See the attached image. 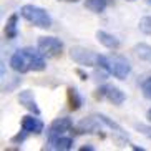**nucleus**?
Segmentation results:
<instances>
[{
	"instance_id": "ddd939ff",
	"label": "nucleus",
	"mask_w": 151,
	"mask_h": 151,
	"mask_svg": "<svg viewBox=\"0 0 151 151\" xmlns=\"http://www.w3.org/2000/svg\"><path fill=\"white\" fill-rule=\"evenodd\" d=\"M18 15L17 14H12L9 17V20H7V23H5V37L9 38V40H14V38H17L18 35Z\"/></svg>"
},
{
	"instance_id": "dca6fc26",
	"label": "nucleus",
	"mask_w": 151,
	"mask_h": 151,
	"mask_svg": "<svg viewBox=\"0 0 151 151\" xmlns=\"http://www.w3.org/2000/svg\"><path fill=\"white\" fill-rule=\"evenodd\" d=\"M138 27L143 33H146V35H151V17H143L138 23Z\"/></svg>"
},
{
	"instance_id": "6e6552de",
	"label": "nucleus",
	"mask_w": 151,
	"mask_h": 151,
	"mask_svg": "<svg viewBox=\"0 0 151 151\" xmlns=\"http://www.w3.org/2000/svg\"><path fill=\"white\" fill-rule=\"evenodd\" d=\"M37 116V115H35ZM33 115H27L23 116L22 121H20V124H22V129L23 131H27L28 134H40L42 131H43L45 124L42 120H38V118H35Z\"/></svg>"
},
{
	"instance_id": "f257e3e1",
	"label": "nucleus",
	"mask_w": 151,
	"mask_h": 151,
	"mask_svg": "<svg viewBox=\"0 0 151 151\" xmlns=\"http://www.w3.org/2000/svg\"><path fill=\"white\" fill-rule=\"evenodd\" d=\"M10 67L17 73H28V71H42L45 70L47 63L42 52L33 48H20L10 58Z\"/></svg>"
},
{
	"instance_id": "f03ea898",
	"label": "nucleus",
	"mask_w": 151,
	"mask_h": 151,
	"mask_svg": "<svg viewBox=\"0 0 151 151\" xmlns=\"http://www.w3.org/2000/svg\"><path fill=\"white\" fill-rule=\"evenodd\" d=\"M98 67L103 68L105 71H108L110 75H113L118 80H124L131 73V65L123 57H105V55H100Z\"/></svg>"
},
{
	"instance_id": "f8f14e48",
	"label": "nucleus",
	"mask_w": 151,
	"mask_h": 151,
	"mask_svg": "<svg viewBox=\"0 0 151 151\" xmlns=\"http://www.w3.org/2000/svg\"><path fill=\"white\" fill-rule=\"evenodd\" d=\"M96 40L100 42L103 47H106V48H110V50H116L120 47V40H118L115 35H111V33L103 32V30L96 32Z\"/></svg>"
},
{
	"instance_id": "412c9836",
	"label": "nucleus",
	"mask_w": 151,
	"mask_h": 151,
	"mask_svg": "<svg viewBox=\"0 0 151 151\" xmlns=\"http://www.w3.org/2000/svg\"><path fill=\"white\" fill-rule=\"evenodd\" d=\"M93 150H95L93 146H81L80 148V151H93Z\"/></svg>"
},
{
	"instance_id": "b1692460",
	"label": "nucleus",
	"mask_w": 151,
	"mask_h": 151,
	"mask_svg": "<svg viewBox=\"0 0 151 151\" xmlns=\"http://www.w3.org/2000/svg\"><path fill=\"white\" fill-rule=\"evenodd\" d=\"M131 2H133V0H131Z\"/></svg>"
},
{
	"instance_id": "aec40b11",
	"label": "nucleus",
	"mask_w": 151,
	"mask_h": 151,
	"mask_svg": "<svg viewBox=\"0 0 151 151\" xmlns=\"http://www.w3.org/2000/svg\"><path fill=\"white\" fill-rule=\"evenodd\" d=\"M76 75L81 76V80H86V78H88V76H86V73H85V71H81V70H76Z\"/></svg>"
},
{
	"instance_id": "9b49d317",
	"label": "nucleus",
	"mask_w": 151,
	"mask_h": 151,
	"mask_svg": "<svg viewBox=\"0 0 151 151\" xmlns=\"http://www.w3.org/2000/svg\"><path fill=\"white\" fill-rule=\"evenodd\" d=\"M67 103H68V108H70L71 111L80 110L81 105H83V98H81V95L78 93V90L73 88V86H68L67 88Z\"/></svg>"
},
{
	"instance_id": "7ed1b4c3",
	"label": "nucleus",
	"mask_w": 151,
	"mask_h": 151,
	"mask_svg": "<svg viewBox=\"0 0 151 151\" xmlns=\"http://www.w3.org/2000/svg\"><path fill=\"white\" fill-rule=\"evenodd\" d=\"M20 14H22V17L27 22H30L32 25H35L38 28H50L52 27V18H50L48 12L40 9V7H37V5H32V4L23 5L22 9H20Z\"/></svg>"
},
{
	"instance_id": "2eb2a0df",
	"label": "nucleus",
	"mask_w": 151,
	"mask_h": 151,
	"mask_svg": "<svg viewBox=\"0 0 151 151\" xmlns=\"http://www.w3.org/2000/svg\"><path fill=\"white\" fill-rule=\"evenodd\" d=\"M133 52L138 55V57L145 60V62L151 63V45H146V43H138L134 45Z\"/></svg>"
},
{
	"instance_id": "0eeeda50",
	"label": "nucleus",
	"mask_w": 151,
	"mask_h": 151,
	"mask_svg": "<svg viewBox=\"0 0 151 151\" xmlns=\"http://www.w3.org/2000/svg\"><path fill=\"white\" fill-rule=\"evenodd\" d=\"M95 98H96V100H108L110 103L118 105V106L123 105L124 100H126V96H124L123 91H121L118 86H113V85H103V86L96 88Z\"/></svg>"
},
{
	"instance_id": "423d86ee",
	"label": "nucleus",
	"mask_w": 151,
	"mask_h": 151,
	"mask_svg": "<svg viewBox=\"0 0 151 151\" xmlns=\"http://www.w3.org/2000/svg\"><path fill=\"white\" fill-rule=\"evenodd\" d=\"M37 47L42 52V55L47 58H57L63 52V43L55 37H42V38H38Z\"/></svg>"
},
{
	"instance_id": "4468645a",
	"label": "nucleus",
	"mask_w": 151,
	"mask_h": 151,
	"mask_svg": "<svg viewBox=\"0 0 151 151\" xmlns=\"http://www.w3.org/2000/svg\"><path fill=\"white\" fill-rule=\"evenodd\" d=\"M106 5H108V0H85V7L90 12H93V14H101V12H105Z\"/></svg>"
},
{
	"instance_id": "9d476101",
	"label": "nucleus",
	"mask_w": 151,
	"mask_h": 151,
	"mask_svg": "<svg viewBox=\"0 0 151 151\" xmlns=\"http://www.w3.org/2000/svg\"><path fill=\"white\" fill-rule=\"evenodd\" d=\"M73 148V138L70 134H65V136H60L53 141L47 143L45 150H53V151H68Z\"/></svg>"
},
{
	"instance_id": "4be33fe9",
	"label": "nucleus",
	"mask_w": 151,
	"mask_h": 151,
	"mask_svg": "<svg viewBox=\"0 0 151 151\" xmlns=\"http://www.w3.org/2000/svg\"><path fill=\"white\" fill-rule=\"evenodd\" d=\"M148 118H150V120H151V110L148 111Z\"/></svg>"
},
{
	"instance_id": "1a4fd4ad",
	"label": "nucleus",
	"mask_w": 151,
	"mask_h": 151,
	"mask_svg": "<svg viewBox=\"0 0 151 151\" xmlns=\"http://www.w3.org/2000/svg\"><path fill=\"white\" fill-rule=\"evenodd\" d=\"M18 101H20V105H22L25 110H28L30 113H33V115H40V108H38V105H37V100L35 96H33V93H32L30 90H23V91H20V95H18Z\"/></svg>"
},
{
	"instance_id": "a211bd4d",
	"label": "nucleus",
	"mask_w": 151,
	"mask_h": 151,
	"mask_svg": "<svg viewBox=\"0 0 151 151\" xmlns=\"http://www.w3.org/2000/svg\"><path fill=\"white\" fill-rule=\"evenodd\" d=\"M136 128L139 129V131H141L143 134H146V136L151 139V126H145V124H138Z\"/></svg>"
},
{
	"instance_id": "f3484780",
	"label": "nucleus",
	"mask_w": 151,
	"mask_h": 151,
	"mask_svg": "<svg viewBox=\"0 0 151 151\" xmlns=\"http://www.w3.org/2000/svg\"><path fill=\"white\" fill-rule=\"evenodd\" d=\"M141 91H143V95H145V96H146L148 100H151V76L143 81V85H141Z\"/></svg>"
},
{
	"instance_id": "6ab92c4d",
	"label": "nucleus",
	"mask_w": 151,
	"mask_h": 151,
	"mask_svg": "<svg viewBox=\"0 0 151 151\" xmlns=\"http://www.w3.org/2000/svg\"><path fill=\"white\" fill-rule=\"evenodd\" d=\"M27 136H28V133L22 129V133H18L17 136H14V138H12V141H14V143H22V141H23V139H25Z\"/></svg>"
},
{
	"instance_id": "39448f33",
	"label": "nucleus",
	"mask_w": 151,
	"mask_h": 151,
	"mask_svg": "<svg viewBox=\"0 0 151 151\" xmlns=\"http://www.w3.org/2000/svg\"><path fill=\"white\" fill-rule=\"evenodd\" d=\"M71 129H73V121H71V118H68V116L57 118V120L52 121V124L48 126V131H47V143L71 133Z\"/></svg>"
},
{
	"instance_id": "5701e85b",
	"label": "nucleus",
	"mask_w": 151,
	"mask_h": 151,
	"mask_svg": "<svg viewBox=\"0 0 151 151\" xmlns=\"http://www.w3.org/2000/svg\"><path fill=\"white\" fill-rule=\"evenodd\" d=\"M63 2H78V0H63Z\"/></svg>"
},
{
	"instance_id": "20e7f679",
	"label": "nucleus",
	"mask_w": 151,
	"mask_h": 151,
	"mask_svg": "<svg viewBox=\"0 0 151 151\" xmlns=\"http://www.w3.org/2000/svg\"><path fill=\"white\" fill-rule=\"evenodd\" d=\"M70 58L81 67H98L100 63V55L83 47H73L70 50Z\"/></svg>"
}]
</instances>
